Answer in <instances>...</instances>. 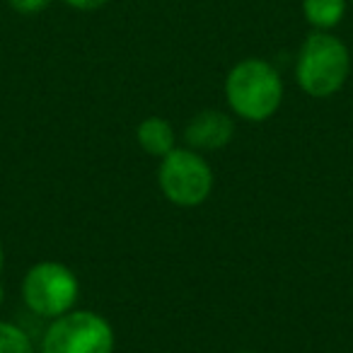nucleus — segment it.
<instances>
[{
    "label": "nucleus",
    "instance_id": "1",
    "mask_svg": "<svg viewBox=\"0 0 353 353\" xmlns=\"http://www.w3.org/2000/svg\"><path fill=\"white\" fill-rule=\"evenodd\" d=\"M225 97L237 117L247 121H266L281 107L283 83L269 61L245 59L228 73Z\"/></svg>",
    "mask_w": 353,
    "mask_h": 353
},
{
    "label": "nucleus",
    "instance_id": "2",
    "mask_svg": "<svg viewBox=\"0 0 353 353\" xmlns=\"http://www.w3.org/2000/svg\"><path fill=\"white\" fill-rule=\"evenodd\" d=\"M348 70H351V56L339 37L317 30L300 46L295 78L310 97H332L343 88Z\"/></svg>",
    "mask_w": 353,
    "mask_h": 353
},
{
    "label": "nucleus",
    "instance_id": "3",
    "mask_svg": "<svg viewBox=\"0 0 353 353\" xmlns=\"http://www.w3.org/2000/svg\"><path fill=\"white\" fill-rule=\"evenodd\" d=\"M80 285L75 274L59 261H39L22 281V298L39 317H61L75 305Z\"/></svg>",
    "mask_w": 353,
    "mask_h": 353
},
{
    "label": "nucleus",
    "instance_id": "4",
    "mask_svg": "<svg viewBox=\"0 0 353 353\" xmlns=\"http://www.w3.org/2000/svg\"><path fill=\"white\" fill-rule=\"evenodd\" d=\"M44 353H112L114 332L102 314L65 312L54 319L41 343Z\"/></svg>",
    "mask_w": 353,
    "mask_h": 353
},
{
    "label": "nucleus",
    "instance_id": "5",
    "mask_svg": "<svg viewBox=\"0 0 353 353\" xmlns=\"http://www.w3.org/2000/svg\"><path fill=\"white\" fill-rule=\"evenodd\" d=\"M157 182L174 206L194 208L201 206L213 189V172L199 152L172 150L162 157Z\"/></svg>",
    "mask_w": 353,
    "mask_h": 353
},
{
    "label": "nucleus",
    "instance_id": "6",
    "mask_svg": "<svg viewBox=\"0 0 353 353\" xmlns=\"http://www.w3.org/2000/svg\"><path fill=\"white\" fill-rule=\"evenodd\" d=\"M235 136V123L218 109H206L187 123L184 138L194 150H221Z\"/></svg>",
    "mask_w": 353,
    "mask_h": 353
},
{
    "label": "nucleus",
    "instance_id": "7",
    "mask_svg": "<svg viewBox=\"0 0 353 353\" xmlns=\"http://www.w3.org/2000/svg\"><path fill=\"white\" fill-rule=\"evenodd\" d=\"M138 143L145 152L155 157H165L174 150V128L162 117H148L138 123Z\"/></svg>",
    "mask_w": 353,
    "mask_h": 353
},
{
    "label": "nucleus",
    "instance_id": "8",
    "mask_svg": "<svg viewBox=\"0 0 353 353\" xmlns=\"http://www.w3.org/2000/svg\"><path fill=\"white\" fill-rule=\"evenodd\" d=\"M346 0H303V15L319 32H329L343 20Z\"/></svg>",
    "mask_w": 353,
    "mask_h": 353
},
{
    "label": "nucleus",
    "instance_id": "9",
    "mask_svg": "<svg viewBox=\"0 0 353 353\" xmlns=\"http://www.w3.org/2000/svg\"><path fill=\"white\" fill-rule=\"evenodd\" d=\"M0 353H34V348L17 324L0 322Z\"/></svg>",
    "mask_w": 353,
    "mask_h": 353
},
{
    "label": "nucleus",
    "instance_id": "10",
    "mask_svg": "<svg viewBox=\"0 0 353 353\" xmlns=\"http://www.w3.org/2000/svg\"><path fill=\"white\" fill-rule=\"evenodd\" d=\"M10 8L20 15H37V12L46 10L51 0H8Z\"/></svg>",
    "mask_w": 353,
    "mask_h": 353
},
{
    "label": "nucleus",
    "instance_id": "11",
    "mask_svg": "<svg viewBox=\"0 0 353 353\" xmlns=\"http://www.w3.org/2000/svg\"><path fill=\"white\" fill-rule=\"evenodd\" d=\"M70 8L75 10H83V12H90V10H99L102 6H107L109 0H65Z\"/></svg>",
    "mask_w": 353,
    "mask_h": 353
},
{
    "label": "nucleus",
    "instance_id": "12",
    "mask_svg": "<svg viewBox=\"0 0 353 353\" xmlns=\"http://www.w3.org/2000/svg\"><path fill=\"white\" fill-rule=\"evenodd\" d=\"M0 271H3V247H0Z\"/></svg>",
    "mask_w": 353,
    "mask_h": 353
},
{
    "label": "nucleus",
    "instance_id": "13",
    "mask_svg": "<svg viewBox=\"0 0 353 353\" xmlns=\"http://www.w3.org/2000/svg\"><path fill=\"white\" fill-rule=\"evenodd\" d=\"M242 353H252V351H242Z\"/></svg>",
    "mask_w": 353,
    "mask_h": 353
}]
</instances>
